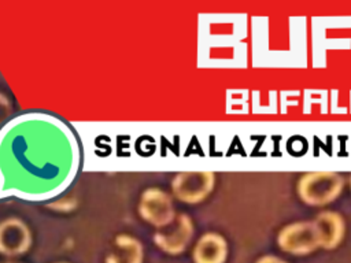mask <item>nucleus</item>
Instances as JSON below:
<instances>
[{
	"label": "nucleus",
	"mask_w": 351,
	"mask_h": 263,
	"mask_svg": "<svg viewBox=\"0 0 351 263\" xmlns=\"http://www.w3.org/2000/svg\"><path fill=\"white\" fill-rule=\"evenodd\" d=\"M59 263H66V262H59Z\"/></svg>",
	"instance_id": "obj_14"
},
{
	"label": "nucleus",
	"mask_w": 351,
	"mask_h": 263,
	"mask_svg": "<svg viewBox=\"0 0 351 263\" xmlns=\"http://www.w3.org/2000/svg\"><path fill=\"white\" fill-rule=\"evenodd\" d=\"M193 237V222L186 214H177L176 218L154 234V242L163 252L178 255L185 251Z\"/></svg>",
	"instance_id": "obj_6"
},
{
	"label": "nucleus",
	"mask_w": 351,
	"mask_h": 263,
	"mask_svg": "<svg viewBox=\"0 0 351 263\" xmlns=\"http://www.w3.org/2000/svg\"><path fill=\"white\" fill-rule=\"evenodd\" d=\"M344 178L335 171H311L300 177L298 195L308 205L322 207L335 201L343 192Z\"/></svg>",
	"instance_id": "obj_2"
},
{
	"label": "nucleus",
	"mask_w": 351,
	"mask_h": 263,
	"mask_svg": "<svg viewBox=\"0 0 351 263\" xmlns=\"http://www.w3.org/2000/svg\"><path fill=\"white\" fill-rule=\"evenodd\" d=\"M30 244V229L21 218L10 216L0 222V253L16 256L25 253Z\"/></svg>",
	"instance_id": "obj_7"
},
{
	"label": "nucleus",
	"mask_w": 351,
	"mask_h": 263,
	"mask_svg": "<svg viewBox=\"0 0 351 263\" xmlns=\"http://www.w3.org/2000/svg\"><path fill=\"white\" fill-rule=\"evenodd\" d=\"M11 112H12V104L10 99L4 93H0V126L8 121Z\"/></svg>",
	"instance_id": "obj_11"
},
{
	"label": "nucleus",
	"mask_w": 351,
	"mask_h": 263,
	"mask_svg": "<svg viewBox=\"0 0 351 263\" xmlns=\"http://www.w3.org/2000/svg\"><path fill=\"white\" fill-rule=\"evenodd\" d=\"M350 188H351V175H350Z\"/></svg>",
	"instance_id": "obj_13"
},
{
	"label": "nucleus",
	"mask_w": 351,
	"mask_h": 263,
	"mask_svg": "<svg viewBox=\"0 0 351 263\" xmlns=\"http://www.w3.org/2000/svg\"><path fill=\"white\" fill-rule=\"evenodd\" d=\"M228 256L226 240L214 231L204 233L196 242L192 258L195 263H225Z\"/></svg>",
	"instance_id": "obj_9"
},
{
	"label": "nucleus",
	"mask_w": 351,
	"mask_h": 263,
	"mask_svg": "<svg viewBox=\"0 0 351 263\" xmlns=\"http://www.w3.org/2000/svg\"><path fill=\"white\" fill-rule=\"evenodd\" d=\"M143 245L137 238L119 234L114 240V248L108 252L106 263H143Z\"/></svg>",
	"instance_id": "obj_10"
},
{
	"label": "nucleus",
	"mask_w": 351,
	"mask_h": 263,
	"mask_svg": "<svg viewBox=\"0 0 351 263\" xmlns=\"http://www.w3.org/2000/svg\"><path fill=\"white\" fill-rule=\"evenodd\" d=\"M278 247L292 255H307L321 248L318 230L313 221H300L284 226L277 236Z\"/></svg>",
	"instance_id": "obj_3"
},
{
	"label": "nucleus",
	"mask_w": 351,
	"mask_h": 263,
	"mask_svg": "<svg viewBox=\"0 0 351 263\" xmlns=\"http://www.w3.org/2000/svg\"><path fill=\"white\" fill-rule=\"evenodd\" d=\"M78 166L77 140L55 116L23 114L0 129V199L55 197L74 179Z\"/></svg>",
	"instance_id": "obj_1"
},
{
	"label": "nucleus",
	"mask_w": 351,
	"mask_h": 263,
	"mask_svg": "<svg viewBox=\"0 0 351 263\" xmlns=\"http://www.w3.org/2000/svg\"><path fill=\"white\" fill-rule=\"evenodd\" d=\"M213 171H182L171 181L173 195L182 203L196 204L203 201L214 189Z\"/></svg>",
	"instance_id": "obj_4"
},
{
	"label": "nucleus",
	"mask_w": 351,
	"mask_h": 263,
	"mask_svg": "<svg viewBox=\"0 0 351 263\" xmlns=\"http://www.w3.org/2000/svg\"><path fill=\"white\" fill-rule=\"evenodd\" d=\"M321 240V248L333 249L336 248L346 231V223L340 214L335 211H322L313 219Z\"/></svg>",
	"instance_id": "obj_8"
},
{
	"label": "nucleus",
	"mask_w": 351,
	"mask_h": 263,
	"mask_svg": "<svg viewBox=\"0 0 351 263\" xmlns=\"http://www.w3.org/2000/svg\"><path fill=\"white\" fill-rule=\"evenodd\" d=\"M8 263H14V262H8Z\"/></svg>",
	"instance_id": "obj_15"
},
{
	"label": "nucleus",
	"mask_w": 351,
	"mask_h": 263,
	"mask_svg": "<svg viewBox=\"0 0 351 263\" xmlns=\"http://www.w3.org/2000/svg\"><path fill=\"white\" fill-rule=\"evenodd\" d=\"M256 263H287L285 260L277 258V256H273V255H266L263 258H261Z\"/></svg>",
	"instance_id": "obj_12"
},
{
	"label": "nucleus",
	"mask_w": 351,
	"mask_h": 263,
	"mask_svg": "<svg viewBox=\"0 0 351 263\" xmlns=\"http://www.w3.org/2000/svg\"><path fill=\"white\" fill-rule=\"evenodd\" d=\"M137 211L145 222L158 229L167 226L177 215L171 196L156 186L148 188L141 193Z\"/></svg>",
	"instance_id": "obj_5"
}]
</instances>
